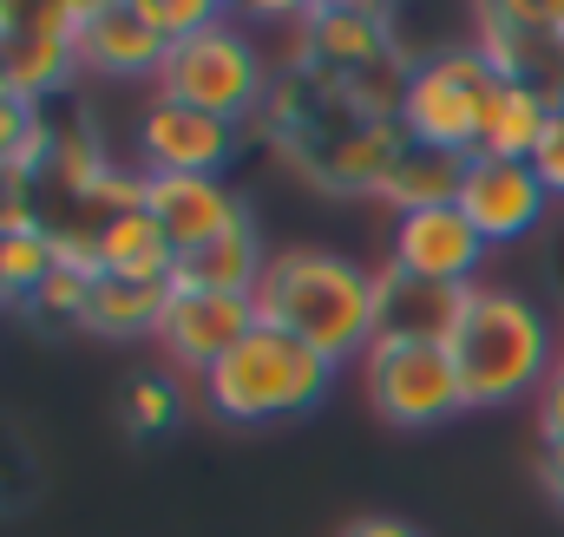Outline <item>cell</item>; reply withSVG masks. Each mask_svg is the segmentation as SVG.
Here are the masks:
<instances>
[{
	"instance_id": "obj_9",
	"label": "cell",
	"mask_w": 564,
	"mask_h": 537,
	"mask_svg": "<svg viewBox=\"0 0 564 537\" xmlns=\"http://www.w3.org/2000/svg\"><path fill=\"white\" fill-rule=\"evenodd\" d=\"M243 144V125L230 119H210L197 106H177V99H144L139 125H132V151H139L144 171H171V177H217Z\"/></svg>"
},
{
	"instance_id": "obj_19",
	"label": "cell",
	"mask_w": 564,
	"mask_h": 537,
	"mask_svg": "<svg viewBox=\"0 0 564 537\" xmlns=\"http://www.w3.org/2000/svg\"><path fill=\"white\" fill-rule=\"evenodd\" d=\"M164 295H171V288H158V282H119V275H99L79 328H93V335H106V341H139V335H158Z\"/></svg>"
},
{
	"instance_id": "obj_1",
	"label": "cell",
	"mask_w": 564,
	"mask_h": 537,
	"mask_svg": "<svg viewBox=\"0 0 564 537\" xmlns=\"http://www.w3.org/2000/svg\"><path fill=\"white\" fill-rule=\"evenodd\" d=\"M257 321L295 335L328 368H348L381 335V282L375 268H361L341 250H322V243L270 250V268L257 282Z\"/></svg>"
},
{
	"instance_id": "obj_10",
	"label": "cell",
	"mask_w": 564,
	"mask_h": 537,
	"mask_svg": "<svg viewBox=\"0 0 564 537\" xmlns=\"http://www.w3.org/2000/svg\"><path fill=\"white\" fill-rule=\"evenodd\" d=\"M459 210H466V223H473L492 250H506V243H525V237L545 223L552 190H545L539 171L519 164V157H466Z\"/></svg>"
},
{
	"instance_id": "obj_15",
	"label": "cell",
	"mask_w": 564,
	"mask_h": 537,
	"mask_svg": "<svg viewBox=\"0 0 564 537\" xmlns=\"http://www.w3.org/2000/svg\"><path fill=\"white\" fill-rule=\"evenodd\" d=\"M564 99L558 92H545V86H525V79H499L492 86V106H486V125H479V151L473 157H519V164H532V151H539V138L552 125V112H558Z\"/></svg>"
},
{
	"instance_id": "obj_18",
	"label": "cell",
	"mask_w": 564,
	"mask_h": 537,
	"mask_svg": "<svg viewBox=\"0 0 564 537\" xmlns=\"http://www.w3.org/2000/svg\"><path fill=\"white\" fill-rule=\"evenodd\" d=\"M459 177H466V157L453 151H426V144H408L394 157V171L381 177V204L394 217H414V210H440V204H459Z\"/></svg>"
},
{
	"instance_id": "obj_27",
	"label": "cell",
	"mask_w": 564,
	"mask_h": 537,
	"mask_svg": "<svg viewBox=\"0 0 564 537\" xmlns=\"http://www.w3.org/2000/svg\"><path fill=\"white\" fill-rule=\"evenodd\" d=\"M545 485H552V498L564 505V459H545Z\"/></svg>"
},
{
	"instance_id": "obj_26",
	"label": "cell",
	"mask_w": 564,
	"mask_h": 537,
	"mask_svg": "<svg viewBox=\"0 0 564 537\" xmlns=\"http://www.w3.org/2000/svg\"><path fill=\"white\" fill-rule=\"evenodd\" d=\"M341 537H421V531H414L408 518H388V512H375V518H355Z\"/></svg>"
},
{
	"instance_id": "obj_12",
	"label": "cell",
	"mask_w": 564,
	"mask_h": 537,
	"mask_svg": "<svg viewBox=\"0 0 564 537\" xmlns=\"http://www.w3.org/2000/svg\"><path fill=\"white\" fill-rule=\"evenodd\" d=\"M139 204H144V217L164 230V243H171L177 256L217 243L224 230H237V223L250 217L243 197H237L224 177H171V171H144Z\"/></svg>"
},
{
	"instance_id": "obj_5",
	"label": "cell",
	"mask_w": 564,
	"mask_h": 537,
	"mask_svg": "<svg viewBox=\"0 0 564 537\" xmlns=\"http://www.w3.org/2000/svg\"><path fill=\"white\" fill-rule=\"evenodd\" d=\"M492 86H499V73L486 66V53H479L473 40L440 46V53L408 59L394 119H401L408 144L473 157V151H479V125H486V106H492Z\"/></svg>"
},
{
	"instance_id": "obj_16",
	"label": "cell",
	"mask_w": 564,
	"mask_h": 537,
	"mask_svg": "<svg viewBox=\"0 0 564 537\" xmlns=\"http://www.w3.org/2000/svg\"><path fill=\"white\" fill-rule=\"evenodd\" d=\"M263 268H270L263 230H257V223L243 217V223H237V230H224L217 243H204V250L177 256V268H171V288H217V295H257Z\"/></svg>"
},
{
	"instance_id": "obj_22",
	"label": "cell",
	"mask_w": 564,
	"mask_h": 537,
	"mask_svg": "<svg viewBox=\"0 0 564 537\" xmlns=\"http://www.w3.org/2000/svg\"><path fill=\"white\" fill-rule=\"evenodd\" d=\"M139 13L164 46H177V40H191V33H204V26H217L230 7H217V0H139Z\"/></svg>"
},
{
	"instance_id": "obj_11",
	"label": "cell",
	"mask_w": 564,
	"mask_h": 537,
	"mask_svg": "<svg viewBox=\"0 0 564 537\" xmlns=\"http://www.w3.org/2000/svg\"><path fill=\"white\" fill-rule=\"evenodd\" d=\"M486 256H492V243L466 223L459 204L414 210V217H394L388 223V263L421 275V282H440V288H473Z\"/></svg>"
},
{
	"instance_id": "obj_4",
	"label": "cell",
	"mask_w": 564,
	"mask_h": 537,
	"mask_svg": "<svg viewBox=\"0 0 564 537\" xmlns=\"http://www.w3.org/2000/svg\"><path fill=\"white\" fill-rule=\"evenodd\" d=\"M158 99H177V106H197L210 119H230V125H250L270 99H276V73L257 46V33L243 20H217L191 40H177L164 53V73L151 86Z\"/></svg>"
},
{
	"instance_id": "obj_3",
	"label": "cell",
	"mask_w": 564,
	"mask_h": 537,
	"mask_svg": "<svg viewBox=\"0 0 564 537\" xmlns=\"http://www.w3.org/2000/svg\"><path fill=\"white\" fill-rule=\"evenodd\" d=\"M328 387H335V368H328L315 348H302L295 335L270 328V321H257V328L197 381L204 406H210L217 419H230V426L302 419V413H315V406L328 401Z\"/></svg>"
},
{
	"instance_id": "obj_2",
	"label": "cell",
	"mask_w": 564,
	"mask_h": 537,
	"mask_svg": "<svg viewBox=\"0 0 564 537\" xmlns=\"http://www.w3.org/2000/svg\"><path fill=\"white\" fill-rule=\"evenodd\" d=\"M446 354L459 368L466 413L539 401V387L558 374L564 361L558 321L532 295H519L506 282H473L466 288V308H459V321L446 335Z\"/></svg>"
},
{
	"instance_id": "obj_17",
	"label": "cell",
	"mask_w": 564,
	"mask_h": 537,
	"mask_svg": "<svg viewBox=\"0 0 564 537\" xmlns=\"http://www.w3.org/2000/svg\"><path fill=\"white\" fill-rule=\"evenodd\" d=\"M93 256H99V275H119V282H158L171 288V268H177V250L164 243V230L139 210H119L93 230Z\"/></svg>"
},
{
	"instance_id": "obj_25",
	"label": "cell",
	"mask_w": 564,
	"mask_h": 537,
	"mask_svg": "<svg viewBox=\"0 0 564 537\" xmlns=\"http://www.w3.org/2000/svg\"><path fill=\"white\" fill-rule=\"evenodd\" d=\"M539 446H545V459H564V361L539 387Z\"/></svg>"
},
{
	"instance_id": "obj_20",
	"label": "cell",
	"mask_w": 564,
	"mask_h": 537,
	"mask_svg": "<svg viewBox=\"0 0 564 537\" xmlns=\"http://www.w3.org/2000/svg\"><path fill=\"white\" fill-rule=\"evenodd\" d=\"M53 157V125L40 106L0 86V177H40Z\"/></svg>"
},
{
	"instance_id": "obj_14",
	"label": "cell",
	"mask_w": 564,
	"mask_h": 537,
	"mask_svg": "<svg viewBox=\"0 0 564 537\" xmlns=\"http://www.w3.org/2000/svg\"><path fill=\"white\" fill-rule=\"evenodd\" d=\"M375 282H381V335L388 341H446L453 321H459V308H466V288L421 282V275H408V268H394V263L375 268Z\"/></svg>"
},
{
	"instance_id": "obj_23",
	"label": "cell",
	"mask_w": 564,
	"mask_h": 537,
	"mask_svg": "<svg viewBox=\"0 0 564 537\" xmlns=\"http://www.w3.org/2000/svg\"><path fill=\"white\" fill-rule=\"evenodd\" d=\"M177 413H184V387L177 381H164V374L132 381V394H126V426L132 432H164Z\"/></svg>"
},
{
	"instance_id": "obj_28",
	"label": "cell",
	"mask_w": 564,
	"mask_h": 537,
	"mask_svg": "<svg viewBox=\"0 0 564 537\" xmlns=\"http://www.w3.org/2000/svg\"><path fill=\"white\" fill-rule=\"evenodd\" d=\"M558 348H564V321H558Z\"/></svg>"
},
{
	"instance_id": "obj_24",
	"label": "cell",
	"mask_w": 564,
	"mask_h": 537,
	"mask_svg": "<svg viewBox=\"0 0 564 537\" xmlns=\"http://www.w3.org/2000/svg\"><path fill=\"white\" fill-rule=\"evenodd\" d=\"M532 171H539V184L552 190V204H564V106L552 112V125H545L539 151H532Z\"/></svg>"
},
{
	"instance_id": "obj_13",
	"label": "cell",
	"mask_w": 564,
	"mask_h": 537,
	"mask_svg": "<svg viewBox=\"0 0 564 537\" xmlns=\"http://www.w3.org/2000/svg\"><path fill=\"white\" fill-rule=\"evenodd\" d=\"M164 40L144 26L139 0H86L79 13V73L99 79H151L164 73Z\"/></svg>"
},
{
	"instance_id": "obj_21",
	"label": "cell",
	"mask_w": 564,
	"mask_h": 537,
	"mask_svg": "<svg viewBox=\"0 0 564 537\" xmlns=\"http://www.w3.org/2000/svg\"><path fill=\"white\" fill-rule=\"evenodd\" d=\"M53 268H59V250H53V230L46 223L0 237V288H7V302H33V288Z\"/></svg>"
},
{
	"instance_id": "obj_6",
	"label": "cell",
	"mask_w": 564,
	"mask_h": 537,
	"mask_svg": "<svg viewBox=\"0 0 564 537\" xmlns=\"http://www.w3.org/2000/svg\"><path fill=\"white\" fill-rule=\"evenodd\" d=\"M355 368H361L368 406L401 432H426V426L466 413V387H459V368H453L446 341H388L381 335Z\"/></svg>"
},
{
	"instance_id": "obj_7",
	"label": "cell",
	"mask_w": 564,
	"mask_h": 537,
	"mask_svg": "<svg viewBox=\"0 0 564 537\" xmlns=\"http://www.w3.org/2000/svg\"><path fill=\"white\" fill-rule=\"evenodd\" d=\"M79 13L86 0H33L0 7V86L26 106L59 99L79 79Z\"/></svg>"
},
{
	"instance_id": "obj_29",
	"label": "cell",
	"mask_w": 564,
	"mask_h": 537,
	"mask_svg": "<svg viewBox=\"0 0 564 537\" xmlns=\"http://www.w3.org/2000/svg\"><path fill=\"white\" fill-rule=\"evenodd\" d=\"M0 302H7V288H0Z\"/></svg>"
},
{
	"instance_id": "obj_8",
	"label": "cell",
	"mask_w": 564,
	"mask_h": 537,
	"mask_svg": "<svg viewBox=\"0 0 564 537\" xmlns=\"http://www.w3.org/2000/svg\"><path fill=\"white\" fill-rule=\"evenodd\" d=\"M257 328V295H217V288H171L158 315V348L177 374H210L243 335Z\"/></svg>"
}]
</instances>
